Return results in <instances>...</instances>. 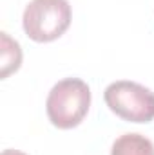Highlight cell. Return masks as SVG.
<instances>
[{
	"instance_id": "1",
	"label": "cell",
	"mask_w": 154,
	"mask_h": 155,
	"mask_svg": "<svg viewBox=\"0 0 154 155\" xmlns=\"http://www.w3.org/2000/svg\"><path fill=\"white\" fill-rule=\"evenodd\" d=\"M89 105H91V90L87 83L78 78H67L58 81L51 88L45 108L49 121L54 126L69 130L83 121V117L87 116Z\"/></svg>"
},
{
	"instance_id": "2",
	"label": "cell",
	"mask_w": 154,
	"mask_h": 155,
	"mask_svg": "<svg viewBox=\"0 0 154 155\" xmlns=\"http://www.w3.org/2000/svg\"><path fill=\"white\" fill-rule=\"evenodd\" d=\"M71 24L67 0H31L24 11V31L35 41L60 38Z\"/></svg>"
},
{
	"instance_id": "3",
	"label": "cell",
	"mask_w": 154,
	"mask_h": 155,
	"mask_svg": "<svg viewBox=\"0 0 154 155\" xmlns=\"http://www.w3.org/2000/svg\"><path fill=\"white\" fill-rule=\"evenodd\" d=\"M107 107L125 121L149 123L154 119V92L134 81H114L105 88Z\"/></svg>"
},
{
	"instance_id": "4",
	"label": "cell",
	"mask_w": 154,
	"mask_h": 155,
	"mask_svg": "<svg viewBox=\"0 0 154 155\" xmlns=\"http://www.w3.org/2000/svg\"><path fill=\"white\" fill-rule=\"evenodd\" d=\"M111 155H154V144L140 134H125L114 141Z\"/></svg>"
},
{
	"instance_id": "5",
	"label": "cell",
	"mask_w": 154,
	"mask_h": 155,
	"mask_svg": "<svg viewBox=\"0 0 154 155\" xmlns=\"http://www.w3.org/2000/svg\"><path fill=\"white\" fill-rule=\"evenodd\" d=\"M22 63L20 45L7 36V33H0V78H7L15 72Z\"/></svg>"
},
{
	"instance_id": "6",
	"label": "cell",
	"mask_w": 154,
	"mask_h": 155,
	"mask_svg": "<svg viewBox=\"0 0 154 155\" xmlns=\"http://www.w3.org/2000/svg\"><path fill=\"white\" fill-rule=\"evenodd\" d=\"M2 155H26V153H22V152H18V150H4Z\"/></svg>"
}]
</instances>
